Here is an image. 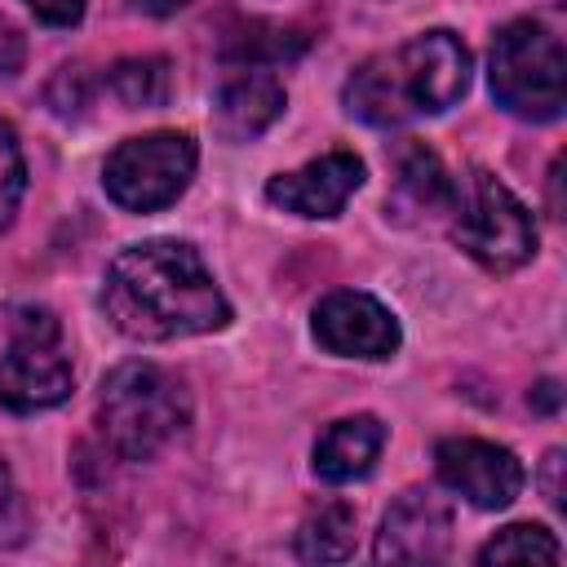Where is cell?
I'll return each mask as SVG.
<instances>
[{
	"label": "cell",
	"mask_w": 567,
	"mask_h": 567,
	"mask_svg": "<svg viewBox=\"0 0 567 567\" xmlns=\"http://www.w3.org/2000/svg\"><path fill=\"white\" fill-rule=\"evenodd\" d=\"M381 447H385V425L377 416L363 412V416L332 421L315 443V474L323 483H354L372 474Z\"/></svg>",
	"instance_id": "13"
},
{
	"label": "cell",
	"mask_w": 567,
	"mask_h": 567,
	"mask_svg": "<svg viewBox=\"0 0 567 567\" xmlns=\"http://www.w3.org/2000/svg\"><path fill=\"white\" fill-rule=\"evenodd\" d=\"M563 452L554 447L549 456H545V470H540V487H545V496H549V505L554 509H563Z\"/></svg>",
	"instance_id": "23"
},
{
	"label": "cell",
	"mask_w": 567,
	"mask_h": 567,
	"mask_svg": "<svg viewBox=\"0 0 567 567\" xmlns=\"http://www.w3.org/2000/svg\"><path fill=\"white\" fill-rule=\"evenodd\" d=\"M359 186H363V159L354 151H328L292 173L270 177L266 199L297 217H337Z\"/></svg>",
	"instance_id": "11"
},
{
	"label": "cell",
	"mask_w": 567,
	"mask_h": 567,
	"mask_svg": "<svg viewBox=\"0 0 567 567\" xmlns=\"http://www.w3.org/2000/svg\"><path fill=\"white\" fill-rule=\"evenodd\" d=\"M306 49V35L292 27H275L261 18H248L235 35H226V58L230 62H248V66H266V62H284L297 58Z\"/></svg>",
	"instance_id": "17"
},
{
	"label": "cell",
	"mask_w": 567,
	"mask_h": 567,
	"mask_svg": "<svg viewBox=\"0 0 567 567\" xmlns=\"http://www.w3.org/2000/svg\"><path fill=\"white\" fill-rule=\"evenodd\" d=\"M354 509L346 501L315 505L297 527V554L306 563H341L354 554Z\"/></svg>",
	"instance_id": "15"
},
{
	"label": "cell",
	"mask_w": 567,
	"mask_h": 567,
	"mask_svg": "<svg viewBox=\"0 0 567 567\" xmlns=\"http://www.w3.org/2000/svg\"><path fill=\"white\" fill-rule=\"evenodd\" d=\"M195 159H199V151L186 133H173V128L142 133V137L120 142L106 155L102 186L128 213H159L190 186Z\"/></svg>",
	"instance_id": "7"
},
{
	"label": "cell",
	"mask_w": 567,
	"mask_h": 567,
	"mask_svg": "<svg viewBox=\"0 0 567 567\" xmlns=\"http://www.w3.org/2000/svg\"><path fill=\"white\" fill-rule=\"evenodd\" d=\"M452 208H456L452 235L483 270L505 275V270H518L523 261H532L536 221H532L527 204L509 186H501L492 173L474 168L465 177V186L456 190Z\"/></svg>",
	"instance_id": "5"
},
{
	"label": "cell",
	"mask_w": 567,
	"mask_h": 567,
	"mask_svg": "<svg viewBox=\"0 0 567 567\" xmlns=\"http://www.w3.org/2000/svg\"><path fill=\"white\" fill-rule=\"evenodd\" d=\"M22 62H27V40H22V31L0 13V75H18Z\"/></svg>",
	"instance_id": "21"
},
{
	"label": "cell",
	"mask_w": 567,
	"mask_h": 567,
	"mask_svg": "<svg viewBox=\"0 0 567 567\" xmlns=\"http://www.w3.org/2000/svg\"><path fill=\"white\" fill-rule=\"evenodd\" d=\"M315 341L341 359H390L403 341L399 319L368 292L337 288L315 306Z\"/></svg>",
	"instance_id": "8"
},
{
	"label": "cell",
	"mask_w": 567,
	"mask_h": 567,
	"mask_svg": "<svg viewBox=\"0 0 567 567\" xmlns=\"http://www.w3.org/2000/svg\"><path fill=\"white\" fill-rule=\"evenodd\" d=\"M190 421V399L173 372L159 363H120L97 394V430L106 447L124 461L159 456Z\"/></svg>",
	"instance_id": "3"
},
{
	"label": "cell",
	"mask_w": 567,
	"mask_h": 567,
	"mask_svg": "<svg viewBox=\"0 0 567 567\" xmlns=\"http://www.w3.org/2000/svg\"><path fill=\"white\" fill-rule=\"evenodd\" d=\"M558 558H563V545L554 540L549 527H536V523H514L478 549L483 567H492V563H558Z\"/></svg>",
	"instance_id": "18"
},
{
	"label": "cell",
	"mask_w": 567,
	"mask_h": 567,
	"mask_svg": "<svg viewBox=\"0 0 567 567\" xmlns=\"http://www.w3.org/2000/svg\"><path fill=\"white\" fill-rule=\"evenodd\" d=\"M452 545V509L443 496L412 487L403 492L377 532V563H439Z\"/></svg>",
	"instance_id": "10"
},
{
	"label": "cell",
	"mask_w": 567,
	"mask_h": 567,
	"mask_svg": "<svg viewBox=\"0 0 567 567\" xmlns=\"http://www.w3.org/2000/svg\"><path fill=\"white\" fill-rule=\"evenodd\" d=\"M22 190H27L22 146H18V133L0 120V230L13 221V213H18V204H22Z\"/></svg>",
	"instance_id": "19"
},
{
	"label": "cell",
	"mask_w": 567,
	"mask_h": 567,
	"mask_svg": "<svg viewBox=\"0 0 567 567\" xmlns=\"http://www.w3.org/2000/svg\"><path fill=\"white\" fill-rule=\"evenodd\" d=\"M106 84H111V93L128 111H151V106H164L168 102V93H173V66H168V58H120L106 71Z\"/></svg>",
	"instance_id": "16"
},
{
	"label": "cell",
	"mask_w": 567,
	"mask_h": 567,
	"mask_svg": "<svg viewBox=\"0 0 567 567\" xmlns=\"http://www.w3.org/2000/svg\"><path fill=\"white\" fill-rule=\"evenodd\" d=\"M470 89V49L452 31H425L377 53L346 80V111L363 124L390 128L412 115H443Z\"/></svg>",
	"instance_id": "2"
},
{
	"label": "cell",
	"mask_w": 567,
	"mask_h": 567,
	"mask_svg": "<svg viewBox=\"0 0 567 567\" xmlns=\"http://www.w3.org/2000/svg\"><path fill=\"white\" fill-rule=\"evenodd\" d=\"M394 173H399V190H403L416 208H425V213L452 208L456 182L447 177L443 159H439L425 142H412V137H408V142L399 146V155H394Z\"/></svg>",
	"instance_id": "14"
},
{
	"label": "cell",
	"mask_w": 567,
	"mask_h": 567,
	"mask_svg": "<svg viewBox=\"0 0 567 567\" xmlns=\"http://www.w3.org/2000/svg\"><path fill=\"white\" fill-rule=\"evenodd\" d=\"M532 399H536L540 412H554V408H558V385H554V381H540V385L532 390Z\"/></svg>",
	"instance_id": "25"
},
{
	"label": "cell",
	"mask_w": 567,
	"mask_h": 567,
	"mask_svg": "<svg viewBox=\"0 0 567 567\" xmlns=\"http://www.w3.org/2000/svg\"><path fill=\"white\" fill-rule=\"evenodd\" d=\"M492 97L518 115V120H558L563 115V93H567V58L563 40L536 22L518 18L496 31L492 40Z\"/></svg>",
	"instance_id": "4"
},
{
	"label": "cell",
	"mask_w": 567,
	"mask_h": 567,
	"mask_svg": "<svg viewBox=\"0 0 567 567\" xmlns=\"http://www.w3.org/2000/svg\"><path fill=\"white\" fill-rule=\"evenodd\" d=\"M284 102H288L284 97V84L270 71L248 66L244 75L226 80L221 93H217V106H213L217 133L226 142H252V137H261L284 115Z\"/></svg>",
	"instance_id": "12"
},
{
	"label": "cell",
	"mask_w": 567,
	"mask_h": 567,
	"mask_svg": "<svg viewBox=\"0 0 567 567\" xmlns=\"http://www.w3.org/2000/svg\"><path fill=\"white\" fill-rule=\"evenodd\" d=\"M434 465L439 478L474 509H505L523 492V461L487 439H443Z\"/></svg>",
	"instance_id": "9"
},
{
	"label": "cell",
	"mask_w": 567,
	"mask_h": 567,
	"mask_svg": "<svg viewBox=\"0 0 567 567\" xmlns=\"http://www.w3.org/2000/svg\"><path fill=\"white\" fill-rule=\"evenodd\" d=\"M84 102H89V93H84V71H80V66H62L58 80L49 84V106H53L58 115H80Z\"/></svg>",
	"instance_id": "20"
},
{
	"label": "cell",
	"mask_w": 567,
	"mask_h": 567,
	"mask_svg": "<svg viewBox=\"0 0 567 567\" xmlns=\"http://www.w3.org/2000/svg\"><path fill=\"white\" fill-rule=\"evenodd\" d=\"M142 13H151V18H168V13H177V9H186L190 0H133Z\"/></svg>",
	"instance_id": "24"
},
{
	"label": "cell",
	"mask_w": 567,
	"mask_h": 567,
	"mask_svg": "<svg viewBox=\"0 0 567 567\" xmlns=\"http://www.w3.org/2000/svg\"><path fill=\"white\" fill-rule=\"evenodd\" d=\"M102 310L133 341H173L230 323V306L213 270L182 239H146L124 248L106 266Z\"/></svg>",
	"instance_id": "1"
},
{
	"label": "cell",
	"mask_w": 567,
	"mask_h": 567,
	"mask_svg": "<svg viewBox=\"0 0 567 567\" xmlns=\"http://www.w3.org/2000/svg\"><path fill=\"white\" fill-rule=\"evenodd\" d=\"M71 359L62 354V328L44 306H18L9 323V350L0 354V408L44 412L71 394Z\"/></svg>",
	"instance_id": "6"
},
{
	"label": "cell",
	"mask_w": 567,
	"mask_h": 567,
	"mask_svg": "<svg viewBox=\"0 0 567 567\" xmlns=\"http://www.w3.org/2000/svg\"><path fill=\"white\" fill-rule=\"evenodd\" d=\"M84 4H89V0H27V9H31L40 22H49V27H71V22H80Z\"/></svg>",
	"instance_id": "22"
}]
</instances>
